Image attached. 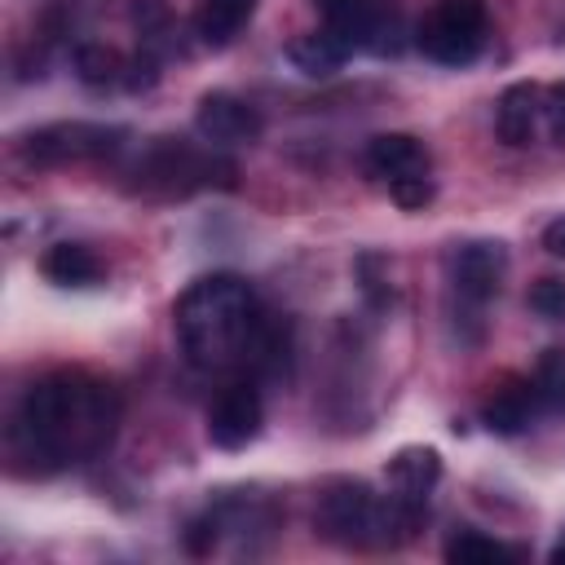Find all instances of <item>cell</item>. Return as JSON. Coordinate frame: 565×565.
<instances>
[{
	"instance_id": "cell-7",
	"label": "cell",
	"mask_w": 565,
	"mask_h": 565,
	"mask_svg": "<svg viewBox=\"0 0 565 565\" xmlns=\"http://www.w3.org/2000/svg\"><path fill=\"white\" fill-rule=\"evenodd\" d=\"M260 424H265V402H260L256 380L252 375L230 380L207 411V441L221 450H243L247 441H256Z\"/></svg>"
},
{
	"instance_id": "cell-15",
	"label": "cell",
	"mask_w": 565,
	"mask_h": 565,
	"mask_svg": "<svg viewBox=\"0 0 565 565\" xmlns=\"http://www.w3.org/2000/svg\"><path fill=\"white\" fill-rule=\"evenodd\" d=\"M44 278L57 282V287H93L102 282V260L93 256V247L84 243H53L40 260Z\"/></svg>"
},
{
	"instance_id": "cell-13",
	"label": "cell",
	"mask_w": 565,
	"mask_h": 565,
	"mask_svg": "<svg viewBox=\"0 0 565 565\" xmlns=\"http://www.w3.org/2000/svg\"><path fill=\"white\" fill-rule=\"evenodd\" d=\"M437 477H441V455L433 446H402L388 459V486L411 503H428V490L437 486Z\"/></svg>"
},
{
	"instance_id": "cell-11",
	"label": "cell",
	"mask_w": 565,
	"mask_h": 565,
	"mask_svg": "<svg viewBox=\"0 0 565 565\" xmlns=\"http://www.w3.org/2000/svg\"><path fill=\"white\" fill-rule=\"evenodd\" d=\"M543 97L547 88L534 84V79H521V84H508L499 106H494V132L503 146H530L543 128Z\"/></svg>"
},
{
	"instance_id": "cell-6",
	"label": "cell",
	"mask_w": 565,
	"mask_h": 565,
	"mask_svg": "<svg viewBox=\"0 0 565 565\" xmlns=\"http://www.w3.org/2000/svg\"><path fill=\"white\" fill-rule=\"evenodd\" d=\"M503 274H508V247L494 243V238L459 243V247L446 256V282H450V296H455L459 309H468V313H481V309L499 296Z\"/></svg>"
},
{
	"instance_id": "cell-14",
	"label": "cell",
	"mask_w": 565,
	"mask_h": 565,
	"mask_svg": "<svg viewBox=\"0 0 565 565\" xmlns=\"http://www.w3.org/2000/svg\"><path fill=\"white\" fill-rule=\"evenodd\" d=\"M252 13H256V0H199L194 4V31L203 44L221 49L252 22Z\"/></svg>"
},
{
	"instance_id": "cell-9",
	"label": "cell",
	"mask_w": 565,
	"mask_h": 565,
	"mask_svg": "<svg viewBox=\"0 0 565 565\" xmlns=\"http://www.w3.org/2000/svg\"><path fill=\"white\" fill-rule=\"evenodd\" d=\"M322 13V31L344 49H380L384 40V9L380 0H313Z\"/></svg>"
},
{
	"instance_id": "cell-19",
	"label": "cell",
	"mask_w": 565,
	"mask_h": 565,
	"mask_svg": "<svg viewBox=\"0 0 565 565\" xmlns=\"http://www.w3.org/2000/svg\"><path fill=\"white\" fill-rule=\"evenodd\" d=\"M534 393H539V406L543 411H565V349H547L534 366Z\"/></svg>"
},
{
	"instance_id": "cell-22",
	"label": "cell",
	"mask_w": 565,
	"mask_h": 565,
	"mask_svg": "<svg viewBox=\"0 0 565 565\" xmlns=\"http://www.w3.org/2000/svg\"><path fill=\"white\" fill-rule=\"evenodd\" d=\"M388 194H393V203H397V207L415 212V207H424V203L433 199V177H419V181H402V185H388Z\"/></svg>"
},
{
	"instance_id": "cell-12",
	"label": "cell",
	"mask_w": 565,
	"mask_h": 565,
	"mask_svg": "<svg viewBox=\"0 0 565 565\" xmlns=\"http://www.w3.org/2000/svg\"><path fill=\"white\" fill-rule=\"evenodd\" d=\"M543 406H539V393H534V380H521V375H508L490 397H486V406H481V419H486V428L490 433H503V437H512V433H521V428H530V419L539 415Z\"/></svg>"
},
{
	"instance_id": "cell-16",
	"label": "cell",
	"mask_w": 565,
	"mask_h": 565,
	"mask_svg": "<svg viewBox=\"0 0 565 565\" xmlns=\"http://www.w3.org/2000/svg\"><path fill=\"white\" fill-rule=\"evenodd\" d=\"M287 57H291L305 75H331L349 53H344L327 31H309V35H300V40H291Z\"/></svg>"
},
{
	"instance_id": "cell-8",
	"label": "cell",
	"mask_w": 565,
	"mask_h": 565,
	"mask_svg": "<svg viewBox=\"0 0 565 565\" xmlns=\"http://www.w3.org/2000/svg\"><path fill=\"white\" fill-rule=\"evenodd\" d=\"M194 128L212 146H247L265 132V119L252 102H243L234 93H203L199 110H194Z\"/></svg>"
},
{
	"instance_id": "cell-21",
	"label": "cell",
	"mask_w": 565,
	"mask_h": 565,
	"mask_svg": "<svg viewBox=\"0 0 565 565\" xmlns=\"http://www.w3.org/2000/svg\"><path fill=\"white\" fill-rule=\"evenodd\" d=\"M543 128H547V137L556 146H565V84L547 88V97H543Z\"/></svg>"
},
{
	"instance_id": "cell-18",
	"label": "cell",
	"mask_w": 565,
	"mask_h": 565,
	"mask_svg": "<svg viewBox=\"0 0 565 565\" xmlns=\"http://www.w3.org/2000/svg\"><path fill=\"white\" fill-rule=\"evenodd\" d=\"M124 57L110 49V44H79L75 49V75L84 79V84H93V88H106V84H115V79H124Z\"/></svg>"
},
{
	"instance_id": "cell-17",
	"label": "cell",
	"mask_w": 565,
	"mask_h": 565,
	"mask_svg": "<svg viewBox=\"0 0 565 565\" xmlns=\"http://www.w3.org/2000/svg\"><path fill=\"white\" fill-rule=\"evenodd\" d=\"M512 556H521V552L481 534V530H472V525H463L446 539V561H459V565H468V561H512Z\"/></svg>"
},
{
	"instance_id": "cell-24",
	"label": "cell",
	"mask_w": 565,
	"mask_h": 565,
	"mask_svg": "<svg viewBox=\"0 0 565 565\" xmlns=\"http://www.w3.org/2000/svg\"><path fill=\"white\" fill-rule=\"evenodd\" d=\"M552 561H565V539H561V543L552 547Z\"/></svg>"
},
{
	"instance_id": "cell-3",
	"label": "cell",
	"mask_w": 565,
	"mask_h": 565,
	"mask_svg": "<svg viewBox=\"0 0 565 565\" xmlns=\"http://www.w3.org/2000/svg\"><path fill=\"white\" fill-rule=\"evenodd\" d=\"M128 190L132 194H146V199H185V194H199V190H230L234 185V163L194 146V141H181V137H159L150 141L137 163L128 168Z\"/></svg>"
},
{
	"instance_id": "cell-10",
	"label": "cell",
	"mask_w": 565,
	"mask_h": 565,
	"mask_svg": "<svg viewBox=\"0 0 565 565\" xmlns=\"http://www.w3.org/2000/svg\"><path fill=\"white\" fill-rule=\"evenodd\" d=\"M362 159H366V172L375 181H384V185L419 181V177L433 172V159H428L424 141L411 137V132H380V137H371Z\"/></svg>"
},
{
	"instance_id": "cell-23",
	"label": "cell",
	"mask_w": 565,
	"mask_h": 565,
	"mask_svg": "<svg viewBox=\"0 0 565 565\" xmlns=\"http://www.w3.org/2000/svg\"><path fill=\"white\" fill-rule=\"evenodd\" d=\"M543 247H547L552 256H565V216H556V221L543 230Z\"/></svg>"
},
{
	"instance_id": "cell-2",
	"label": "cell",
	"mask_w": 565,
	"mask_h": 565,
	"mask_svg": "<svg viewBox=\"0 0 565 565\" xmlns=\"http://www.w3.org/2000/svg\"><path fill=\"white\" fill-rule=\"evenodd\" d=\"M256 291L238 274H207L181 291L172 305L177 344L199 371H230L247 362V349L260 331Z\"/></svg>"
},
{
	"instance_id": "cell-1",
	"label": "cell",
	"mask_w": 565,
	"mask_h": 565,
	"mask_svg": "<svg viewBox=\"0 0 565 565\" xmlns=\"http://www.w3.org/2000/svg\"><path fill=\"white\" fill-rule=\"evenodd\" d=\"M119 424V397L106 380L88 371H53L40 375L18 411L9 415V459L18 472L49 477L71 463H84L106 450Z\"/></svg>"
},
{
	"instance_id": "cell-20",
	"label": "cell",
	"mask_w": 565,
	"mask_h": 565,
	"mask_svg": "<svg viewBox=\"0 0 565 565\" xmlns=\"http://www.w3.org/2000/svg\"><path fill=\"white\" fill-rule=\"evenodd\" d=\"M530 305H534L543 318L561 322V318H565V278H543V282L530 291Z\"/></svg>"
},
{
	"instance_id": "cell-4",
	"label": "cell",
	"mask_w": 565,
	"mask_h": 565,
	"mask_svg": "<svg viewBox=\"0 0 565 565\" xmlns=\"http://www.w3.org/2000/svg\"><path fill=\"white\" fill-rule=\"evenodd\" d=\"M128 141V128L119 124H84V119H71V124H44L35 132H26L18 141V154L31 163V168H62V163H97V159H110L119 154Z\"/></svg>"
},
{
	"instance_id": "cell-5",
	"label": "cell",
	"mask_w": 565,
	"mask_h": 565,
	"mask_svg": "<svg viewBox=\"0 0 565 565\" xmlns=\"http://www.w3.org/2000/svg\"><path fill=\"white\" fill-rule=\"evenodd\" d=\"M486 44V0H433L419 22L424 57L441 66H468Z\"/></svg>"
}]
</instances>
